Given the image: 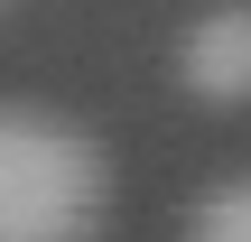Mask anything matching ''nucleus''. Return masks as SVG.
<instances>
[{"instance_id":"1","label":"nucleus","mask_w":251,"mask_h":242,"mask_svg":"<svg viewBox=\"0 0 251 242\" xmlns=\"http://www.w3.org/2000/svg\"><path fill=\"white\" fill-rule=\"evenodd\" d=\"M102 205H112L102 149L56 112L9 103L0 112V242H93Z\"/></svg>"},{"instance_id":"2","label":"nucleus","mask_w":251,"mask_h":242,"mask_svg":"<svg viewBox=\"0 0 251 242\" xmlns=\"http://www.w3.org/2000/svg\"><path fill=\"white\" fill-rule=\"evenodd\" d=\"M177 84H186L196 103H251V9L242 0H224V9H205V19L186 28Z\"/></svg>"},{"instance_id":"3","label":"nucleus","mask_w":251,"mask_h":242,"mask_svg":"<svg viewBox=\"0 0 251 242\" xmlns=\"http://www.w3.org/2000/svg\"><path fill=\"white\" fill-rule=\"evenodd\" d=\"M186 242H251V177L205 187V196H196V215H186Z\"/></svg>"}]
</instances>
